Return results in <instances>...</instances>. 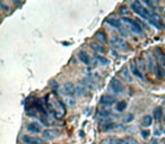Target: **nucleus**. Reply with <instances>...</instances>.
<instances>
[{
	"mask_svg": "<svg viewBox=\"0 0 165 144\" xmlns=\"http://www.w3.org/2000/svg\"><path fill=\"white\" fill-rule=\"evenodd\" d=\"M106 23L109 25H111L112 27L117 28L118 30H119V33L121 34V35H123V36H128V33H127V30L124 29V27H123L121 20H119L118 18H114V17H109V18H106Z\"/></svg>",
	"mask_w": 165,
	"mask_h": 144,
	"instance_id": "obj_3",
	"label": "nucleus"
},
{
	"mask_svg": "<svg viewBox=\"0 0 165 144\" xmlns=\"http://www.w3.org/2000/svg\"><path fill=\"white\" fill-rule=\"evenodd\" d=\"M122 76H123V78H124L128 82H132V78H131L130 73H129V70L127 69V67H124L122 69Z\"/></svg>",
	"mask_w": 165,
	"mask_h": 144,
	"instance_id": "obj_21",
	"label": "nucleus"
},
{
	"mask_svg": "<svg viewBox=\"0 0 165 144\" xmlns=\"http://www.w3.org/2000/svg\"><path fill=\"white\" fill-rule=\"evenodd\" d=\"M95 59L97 60V62H100V64H102V65H107L110 63V61L105 56H103L102 54H95Z\"/></svg>",
	"mask_w": 165,
	"mask_h": 144,
	"instance_id": "obj_18",
	"label": "nucleus"
},
{
	"mask_svg": "<svg viewBox=\"0 0 165 144\" xmlns=\"http://www.w3.org/2000/svg\"><path fill=\"white\" fill-rule=\"evenodd\" d=\"M110 89H111L112 91L114 92V94H117V95H120L123 92L124 90V88H123V85L121 83L120 80H118L117 78H113L110 82Z\"/></svg>",
	"mask_w": 165,
	"mask_h": 144,
	"instance_id": "obj_4",
	"label": "nucleus"
},
{
	"mask_svg": "<svg viewBox=\"0 0 165 144\" xmlns=\"http://www.w3.org/2000/svg\"><path fill=\"white\" fill-rule=\"evenodd\" d=\"M78 58L82 61V63L86 64V65L89 64V62H91V59H89V56H88V54L86 52H79L78 53Z\"/></svg>",
	"mask_w": 165,
	"mask_h": 144,
	"instance_id": "obj_15",
	"label": "nucleus"
},
{
	"mask_svg": "<svg viewBox=\"0 0 165 144\" xmlns=\"http://www.w3.org/2000/svg\"><path fill=\"white\" fill-rule=\"evenodd\" d=\"M153 117H154V120H160V118L163 117V111H162L160 107H157V108L154 109V111H153Z\"/></svg>",
	"mask_w": 165,
	"mask_h": 144,
	"instance_id": "obj_19",
	"label": "nucleus"
},
{
	"mask_svg": "<svg viewBox=\"0 0 165 144\" xmlns=\"http://www.w3.org/2000/svg\"><path fill=\"white\" fill-rule=\"evenodd\" d=\"M131 9L134 10V13H136L137 15H139L142 19L147 20L149 24H152L154 27H156L157 29L163 28V25L160 22L158 16L154 13H151L149 10L145 8L144 6L141 5L139 1H135L131 4Z\"/></svg>",
	"mask_w": 165,
	"mask_h": 144,
	"instance_id": "obj_1",
	"label": "nucleus"
},
{
	"mask_svg": "<svg viewBox=\"0 0 165 144\" xmlns=\"http://www.w3.org/2000/svg\"><path fill=\"white\" fill-rule=\"evenodd\" d=\"M155 55L156 58H157V60H158V62H160V65H165V54L163 53V51L160 50V48H155Z\"/></svg>",
	"mask_w": 165,
	"mask_h": 144,
	"instance_id": "obj_11",
	"label": "nucleus"
},
{
	"mask_svg": "<svg viewBox=\"0 0 165 144\" xmlns=\"http://www.w3.org/2000/svg\"><path fill=\"white\" fill-rule=\"evenodd\" d=\"M91 46H92L93 50H95V51H96L97 53H100V54L105 52V48H104V46H103L101 43H92Z\"/></svg>",
	"mask_w": 165,
	"mask_h": 144,
	"instance_id": "obj_17",
	"label": "nucleus"
},
{
	"mask_svg": "<svg viewBox=\"0 0 165 144\" xmlns=\"http://www.w3.org/2000/svg\"><path fill=\"white\" fill-rule=\"evenodd\" d=\"M100 102L102 104V105H105V106H112L114 104V98L111 96H102L101 97V99H100Z\"/></svg>",
	"mask_w": 165,
	"mask_h": 144,
	"instance_id": "obj_12",
	"label": "nucleus"
},
{
	"mask_svg": "<svg viewBox=\"0 0 165 144\" xmlns=\"http://www.w3.org/2000/svg\"><path fill=\"white\" fill-rule=\"evenodd\" d=\"M22 141L25 144H45V141L41 137H36V136H32V135H23L22 136Z\"/></svg>",
	"mask_w": 165,
	"mask_h": 144,
	"instance_id": "obj_5",
	"label": "nucleus"
},
{
	"mask_svg": "<svg viewBox=\"0 0 165 144\" xmlns=\"http://www.w3.org/2000/svg\"><path fill=\"white\" fill-rule=\"evenodd\" d=\"M134 120H135V116H134V114H131V113L123 116V123H130V122H132Z\"/></svg>",
	"mask_w": 165,
	"mask_h": 144,
	"instance_id": "obj_25",
	"label": "nucleus"
},
{
	"mask_svg": "<svg viewBox=\"0 0 165 144\" xmlns=\"http://www.w3.org/2000/svg\"><path fill=\"white\" fill-rule=\"evenodd\" d=\"M110 41H111L112 45H113L114 48H122V50H124V48H128V43H127L123 39H121L120 36H116V35H114V36H112Z\"/></svg>",
	"mask_w": 165,
	"mask_h": 144,
	"instance_id": "obj_6",
	"label": "nucleus"
},
{
	"mask_svg": "<svg viewBox=\"0 0 165 144\" xmlns=\"http://www.w3.org/2000/svg\"><path fill=\"white\" fill-rule=\"evenodd\" d=\"M113 114V111H112L111 108H101L100 111H98V116H101V117H109V116H111Z\"/></svg>",
	"mask_w": 165,
	"mask_h": 144,
	"instance_id": "obj_16",
	"label": "nucleus"
},
{
	"mask_svg": "<svg viewBox=\"0 0 165 144\" xmlns=\"http://www.w3.org/2000/svg\"><path fill=\"white\" fill-rule=\"evenodd\" d=\"M61 92H62L63 95H66V96H73L74 94L77 91H76V87H75V85H74L73 82L67 81L62 86Z\"/></svg>",
	"mask_w": 165,
	"mask_h": 144,
	"instance_id": "obj_7",
	"label": "nucleus"
},
{
	"mask_svg": "<svg viewBox=\"0 0 165 144\" xmlns=\"http://www.w3.org/2000/svg\"><path fill=\"white\" fill-rule=\"evenodd\" d=\"M122 144H138V142L132 137H126V139H123V143Z\"/></svg>",
	"mask_w": 165,
	"mask_h": 144,
	"instance_id": "obj_26",
	"label": "nucleus"
},
{
	"mask_svg": "<svg viewBox=\"0 0 165 144\" xmlns=\"http://www.w3.org/2000/svg\"><path fill=\"white\" fill-rule=\"evenodd\" d=\"M130 72L132 73V76H135V77L138 78V79H140V80H142V79H144L142 72H141V70L139 69V67H138L137 62H135V61L130 63Z\"/></svg>",
	"mask_w": 165,
	"mask_h": 144,
	"instance_id": "obj_8",
	"label": "nucleus"
},
{
	"mask_svg": "<svg viewBox=\"0 0 165 144\" xmlns=\"http://www.w3.org/2000/svg\"><path fill=\"white\" fill-rule=\"evenodd\" d=\"M96 39H98L100 42H102V43H105V42L107 41L106 35H105L104 32H97L96 33Z\"/></svg>",
	"mask_w": 165,
	"mask_h": 144,
	"instance_id": "obj_23",
	"label": "nucleus"
},
{
	"mask_svg": "<svg viewBox=\"0 0 165 144\" xmlns=\"http://www.w3.org/2000/svg\"><path fill=\"white\" fill-rule=\"evenodd\" d=\"M121 22H123V23H126V24L129 25L130 29L135 34H142V32H144V30H142V27L140 26V24H139L138 22H136L135 19H132V18L123 17V18H121Z\"/></svg>",
	"mask_w": 165,
	"mask_h": 144,
	"instance_id": "obj_2",
	"label": "nucleus"
},
{
	"mask_svg": "<svg viewBox=\"0 0 165 144\" xmlns=\"http://www.w3.org/2000/svg\"><path fill=\"white\" fill-rule=\"evenodd\" d=\"M164 123H165V116H164Z\"/></svg>",
	"mask_w": 165,
	"mask_h": 144,
	"instance_id": "obj_29",
	"label": "nucleus"
},
{
	"mask_svg": "<svg viewBox=\"0 0 165 144\" xmlns=\"http://www.w3.org/2000/svg\"><path fill=\"white\" fill-rule=\"evenodd\" d=\"M26 128L31 133H35V134L36 133H41V126L38 123H31V124H28L26 126Z\"/></svg>",
	"mask_w": 165,
	"mask_h": 144,
	"instance_id": "obj_13",
	"label": "nucleus"
},
{
	"mask_svg": "<svg viewBox=\"0 0 165 144\" xmlns=\"http://www.w3.org/2000/svg\"><path fill=\"white\" fill-rule=\"evenodd\" d=\"M147 65H148V69H149V71L151 72H155L156 71V67L155 63H154V58L149 55V54H147Z\"/></svg>",
	"mask_w": 165,
	"mask_h": 144,
	"instance_id": "obj_14",
	"label": "nucleus"
},
{
	"mask_svg": "<svg viewBox=\"0 0 165 144\" xmlns=\"http://www.w3.org/2000/svg\"><path fill=\"white\" fill-rule=\"evenodd\" d=\"M43 137L45 140H52L54 137H57L60 135V131L57 130V128H51V130H45L43 131Z\"/></svg>",
	"mask_w": 165,
	"mask_h": 144,
	"instance_id": "obj_9",
	"label": "nucleus"
},
{
	"mask_svg": "<svg viewBox=\"0 0 165 144\" xmlns=\"http://www.w3.org/2000/svg\"><path fill=\"white\" fill-rule=\"evenodd\" d=\"M149 134H151V133H149V131H142V132H141V137H142V139H148V136H149Z\"/></svg>",
	"mask_w": 165,
	"mask_h": 144,
	"instance_id": "obj_27",
	"label": "nucleus"
},
{
	"mask_svg": "<svg viewBox=\"0 0 165 144\" xmlns=\"http://www.w3.org/2000/svg\"><path fill=\"white\" fill-rule=\"evenodd\" d=\"M156 76L158 78H163L165 76V71L164 69H163V67L162 65H160V64H157V67H156Z\"/></svg>",
	"mask_w": 165,
	"mask_h": 144,
	"instance_id": "obj_24",
	"label": "nucleus"
},
{
	"mask_svg": "<svg viewBox=\"0 0 165 144\" xmlns=\"http://www.w3.org/2000/svg\"><path fill=\"white\" fill-rule=\"evenodd\" d=\"M149 144H157V141H156V140H152Z\"/></svg>",
	"mask_w": 165,
	"mask_h": 144,
	"instance_id": "obj_28",
	"label": "nucleus"
},
{
	"mask_svg": "<svg viewBox=\"0 0 165 144\" xmlns=\"http://www.w3.org/2000/svg\"><path fill=\"white\" fill-rule=\"evenodd\" d=\"M123 143V139H119V137H114V136H109L106 139L102 141V144H122Z\"/></svg>",
	"mask_w": 165,
	"mask_h": 144,
	"instance_id": "obj_10",
	"label": "nucleus"
},
{
	"mask_svg": "<svg viewBox=\"0 0 165 144\" xmlns=\"http://www.w3.org/2000/svg\"><path fill=\"white\" fill-rule=\"evenodd\" d=\"M127 108V102L126 101H119L116 106V111H119V113H122Z\"/></svg>",
	"mask_w": 165,
	"mask_h": 144,
	"instance_id": "obj_22",
	"label": "nucleus"
},
{
	"mask_svg": "<svg viewBox=\"0 0 165 144\" xmlns=\"http://www.w3.org/2000/svg\"><path fill=\"white\" fill-rule=\"evenodd\" d=\"M152 123H153V117H152V116H149V115L144 116V118H142V125H144L145 127L151 126Z\"/></svg>",
	"mask_w": 165,
	"mask_h": 144,
	"instance_id": "obj_20",
	"label": "nucleus"
}]
</instances>
